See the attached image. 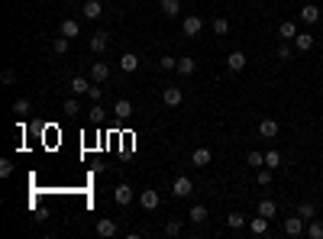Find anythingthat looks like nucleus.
Masks as SVG:
<instances>
[{
    "label": "nucleus",
    "instance_id": "obj_11",
    "mask_svg": "<svg viewBox=\"0 0 323 239\" xmlns=\"http://www.w3.org/2000/svg\"><path fill=\"white\" fill-rule=\"evenodd\" d=\"M117 233H120V226L113 223V220H107V217H100V220H97V236L110 239V236H117Z\"/></svg>",
    "mask_w": 323,
    "mask_h": 239
},
{
    "label": "nucleus",
    "instance_id": "obj_12",
    "mask_svg": "<svg viewBox=\"0 0 323 239\" xmlns=\"http://www.w3.org/2000/svg\"><path fill=\"white\" fill-rule=\"evenodd\" d=\"M58 32H62V36H68V39H75V36H81V23L68 16V20H62V26H58Z\"/></svg>",
    "mask_w": 323,
    "mask_h": 239
},
{
    "label": "nucleus",
    "instance_id": "obj_2",
    "mask_svg": "<svg viewBox=\"0 0 323 239\" xmlns=\"http://www.w3.org/2000/svg\"><path fill=\"white\" fill-rule=\"evenodd\" d=\"M181 29H185V36H188V39H197V36H200V29H204V20H200L197 13H191V16H185Z\"/></svg>",
    "mask_w": 323,
    "mask_h": 239
},
{
    "label": "nucleus",
    "instance_id": "obj_34",
    "mask_svg": "<svg viewBox=\"0 0 323 239\" xmlns=\"http://www.w3.org/2000/svg\"><path fill=\"white\" fill-rule=\"evenodd\" d=\"M307 236L310 239H323V223H320V220H313V223L307 226Z\"/></svg>",
    "mask_w": 323,
    "mask_h": 239
},
{
    "label": "nucleus",
    "instance_id": "obj_35",
    "mask_svg": "<svg viewBox=\"0 0 323 239\" xmlns=\"http://www.w3.org/2000/svg\"><path fill=\"white\" fill-rule=\"evenodd\" d=\"M256 181L262 184V188H268V184H272V168H262V172L256 175Z\"/></svg>",
    "mask_w": 323,
    "mask_h": 239
},
{
    "label": "nucleus",
    "instance_id": "obj_14",
    "mask_svg": "<svg viewBox=\"0 0 323 239\" xmlns=\"http://www.w3.org/2000/svg\"><path fill=\"white\" fill-rule=\"evenodd\" d=\"M91 78H94V84L107 81V78H110V68H107V61H94V65H91Z\"/></svg>",
    "mask_w": 323,
    "mask_h": 239
},
{
    "label": "nucleus",
    "instance_id": "obj_37",
    "mask_svg": "<svg viewBox=\"0 0 323 239\" xmlns=\"http://www.w3.org/2000/svg\"><path fill=\"white\" fill-rule=\"evenodd\" d=\"M291 55H294L291 46H284V42H281V46H278V61H291Z\"/></svg>",
    "mask_w": 323,
    "mask_h": 239
},
{
    "label": "nucleus",
    "instance_id": "obj_6",
    "mask_svg": "<svg viewBox=\"0 0 323 239\" xmlns=\"http://www.w3.org/2000/svg\"><path fill=\"white\" fill-rule=\"evenodd\" d=\"M100 13H103L100 0H84V4H81V16H84V20H100Z\"/></svg>",
    "mask_w": 323,
    "mask_h": 239
},
{
    "label": "nucleus",
    "instance_id": "obj_36",
    "mask_svg": "<svg viewBox=\"0 0 323 239\" xmlns=\"http://www.w3.org/2000/svg\"><path fill=\"white\" fill-rule=\"evenodd\" d=\"M65 113H68V117H75V113H81V107H78V100H75V97H68V100H65V107H62Z\"/></svg>",
    "mask_w": 323,
    "mask_h": 239
},
{
    "label": "nucleus",
    "instance_id": "obj_16",
    "mask_svg": "<svg viewBox=\"0 0 323 239\" xmlns=\"http://www.w3.org/2000/svg\"><path fill=\"white\" fill-rule=\"evenodd\" d=\"M259 136L262 139H275L278 136V120H262L259 123Z\"/></svg>",
    "mask_w": 323,
    "mask_h": 239
},
{
    "label": "nucleus",
    "instance_id": "obj_8",
    "mask_svg": "<svg viewBox=\"0 0 323 239\" xmlns=\"http://www.w3.org/2000/svg\"><path fill=\"white\" fill-rule=\"evenodd\" d=\"M246 52H230V55H226V68H230V72H242V68H246Z\"/></svg>",
    "mask_w": 323,
    "mask_h": 239
},
{
    "label": "nucleus",
    "instance_id": "obj_33",
    "mask_svg": "<svg viewBox=\"0 0 323 239\" xmlns=\"http://www.w3.org/2000/svg\"><path fill=\"white\" fill-rule=\"evenodd\" d=\"M278 165H281V155H278L275 149H272V152H265V168H272V172H275Z\"/></svg>",
    "mask_w": 323,
    "mask_h": 239
},
{
    "label": "nucleus",
    "instance_id": "obj_20",
    "mask_svg": "<svg viewBox=\"0 0 323 239\" xmlns=\"http://www.w3.org/2000/svg\"><path fill=\"white\" fill-rule=\"evenodd\" d=\"M294 46H298V52H310L313 49V36L310 32H298V36H294Z\"/></svg>",
    "mask_w": 323,
    "mask_h": 239
},
{
    "label": "nucleus",
    "instance_id": "obj_30",
    "mask_svg": "<svg viewBox=\"0 0 323 239\" xmlns=\"http://www.w3.org/2000/svg\"><path fill=\"white\" fill-rule=\"evenodd\" d=\"M213 32H217V36H226V32H230V23H226V16H217V20H213Z\"/></svg>",
    "mask_w": 323,
    "mask_h": 239
},
{
    "label": "nucleus",
    "instance_id": "obj_32",
    "mask_svg": "<svg viewBox=\"0 0 323 239\" xmlns=\"http://www.w3.org/2000/svg\"><path fill=\"white\" fill-rule=\"evenodd\" d=\"M249 165H252V168H262V165H265V152L252 149V152H249Z\"/></svg>",
    "mask_w": 323,
    "mask_h": 239
},
{
    "label": "nucleus",
    "instance_id": "obj_43",
    "mask_svg": "<svg viewBox=\"0 0 323 239\" xmlns=\"http://www.w3.org/2000/svg\"><path fill=\"white\" fill-rule=\"evenodd\" d=\"M68 4H78V0H68Z\"/></svg>",
    "mask_w": 323,
    "mask_h": 239
},
{
    "label": "nucleus",
    "instance_id": "obj_9",
    "mask_svg": "<svg viewBox=\"0 0 323 239\" xmlns=\"http://www.w3.org/2000/svg\"><path fill=\"white\" fill-rule=\"evenodd\" d=\"M210 158H213V152H210L207 146H200V149H194V152H191V165L204 168V165H210Z\"/></svg>",
    "mask_w": 323,
    "mask_h": 239
},
{
    "label": "nucleus",
    "instance_id": "obj_15",
    "mask_svg": "<svg viewBox=\"0 0 323 239\" xmlns=\"http://www.w3.org/2000/svg\"><path fill=\"white\" fill-rule=\"evenodd\" d=\"M120 68H123L126 75H133L136 68H139V55H136V52H123V58H120Z\"/></svg>",
    "mask_w": 323,
    "mask_h": 239
},
{
    "label": "nucleus",
    "instance_id": "obj_3",
    "mask_svg": "<svg viewBox=\"0 0 323 239\" xmlns=\"http://www.w3.org/2000/svg\"><path fill=\"white\" fill-rule=\"evenodd\" d=\"M159 203H162L159 191H152V188L139 191V207H142V210H159Z\"/></svg>",
    "mask_w": 323,
    "mask_h": 239
},
{
    "label": "nucleus",
    "instance_id": "obj_4",
    "mask_svg": "<svg viewBox=\"0 0 323 239\" xmlns=\"http://www.w3.org/2000/svg\"><path fill=\"white\" fill-rule=\"evenodd\" d=\"M133 188H129V184H117V188H113V200L120 203V207H129V203H133Z\"/></svg>",
    "mask_w": 323,
    "mask_h": 239
},
{
    "label": "nucleus",
    "instance_id": "obj_23",
    "mask_svg": "<svg viewBox=\"0 0 323 239\" xmlns=\"http://www.w3.org/2000/svg\"><path fill=\"white\" fill-rule=\"evenodd\" d=\"M87 91H91V81L81 78V75H75L71 78V94H87Z\"/></svg>",
    "mask_w": 323,
    "mask_h": 239
},
{
    "label": "nucleus",
    "instance_id": "obj_38",
    "mask_svg": "<svg viewBox=\"0 0 323 239\" xmlns=\"http://www.w3.org/2000/svg\"><path fill=\"white\" fill-rule=\"evenodd\" d=\"M10 175H13V162L4 158V162H0V178H10Z\"/></svg>",
    "mask_w": 323,
    "mask_h": 239
},
{
    "label": "nucleus",
    "instance_id": "obj_24",
    "mask_svg": "<svg viewBox=\"0 0 323 239\" xmlns=\"http://www.w3.org/2000/svg\"><path fill=\"white\" fill-rule=\"evenodd\" d=\"M256 214H262V217H268V220H272V217L278 214V203H275V200H262V203H259V210H256Z\"/></svg>",
    "mask_w": 323,
    "mask_h": 239
},
{
    "label": "nucleus",
    "instance_id": "obj_21",
    "mask_svg": "<svg viewBox=\"0 0 323 239\" xmlns=\"http://www.w3.org/2000/svg\"><path fill=\"white\" fill-rule=\"evenodd\" d=\"M159 7H162L165 16H178L181 13V0H159Z\"/></svg>",
    "mask_w": 323,
    "mask_h": 239
},
{
    "label": "nucleus",
    "instance_id": "obj_42",
    "mask_svg": "<svg viewBox=\"0 0 323 239\" xmlns=\"http://www.w3.org/2000/svg\"><path fill=\"white\" fill-rule=\"evenodd\" d=\"M103 117V110H100V104H94V110H91V120H100Z\"/></svg>",
    "mask_w": 323,
    "mask_h": 239
},
{
    "label": "nucleus",
    "instance_id": "obj_27",
    "mask_svg": "<svg viewBox=\"0 0 323 239\" xmlns=\"http://www.w3.org/2000/svg\"><path fill=\"white\" fill-rule=\"evenodd\" d=\"M298 214H301L304 220H313V217H317V207H313V203H310V200H304V203H301V207H298Z\"/></svg>",
    "mask_w": 323,
    "mask_h": 239
},
{
    "label": "nucleus",
    "instance_id": "obj_1",
    "mask_svg": "<svg viewBox=\"0 0 323 239\" xmlns=\"http://www.w3.org/2000/svg\"><path fill=\"white\" fill-rule=\"evenodd\" d=\"M171 194L174 197H191V194H194V181H191L188 175H178L174 184H171Z\"/></svg>",
    "mask_w": 323,
    "mask_h": 239
},
{
    "label": "nucleus",
    "instance_id": "obj_10",
    "mask_svg": "<svg viewBox=\"0 0 323 239\" xmlns=\"http://www.w3.org/2000/svg\"><path fill=\"white\" fill-rule=\"evenodd\" d=\"M174 72H178L181 78H191V75L197 72V61L191 58V55H181V58H178V68H174Z\"/></svg>",
    "mask_w": 323,
    "mask_h": 239
},
{
    "label": "nucleus",
    "instance_id": "obj_17",
    "mask_svg": "<svg viewBox=\"0 0 323 239\" xmlns=\"http://www.w3.org/2000/svg\"><path fill=\"white\" fill-rule=\"evenodd\" d=\"M249 226H252V233H256V236H265V233H268V217L256 214V217L249 220Z\"/></svg>",
    "mask_w": 323,
    "mask_h": 239
},
{
    "label": "nucleus",
    "instance_id": "obj_41",
    "mask_svg": "<svg viewBox=\"0 0 323 239\" xmlns=\"http://www.w3.org/2000/svg\"><path fill=\"white\" fill-rule=\"evenodd\" d=\"M87 97H91L94 104H100V87H97V84H91V91H87Z\"/></svg>",
    "mask_w": 323,
    "mask_h": 239
},
{
    "label": "nucleus",
    "instance_id": "obj_22",
    "mask_svg": "<svg viewBox=\"0 0 323 239\" xmlns=\"http://www.w3.org/2000/svg\"><path fill=\"white\" fill-rule=\"evenodd\" d=\"M301 20L307 23V26L320 23V7H304V10H301Z\"/></svg>",
    "mask_w": 323,
    "mask_h": 239
},
{
    "label": "nucleus",
    "instance_id": "obj_29",
    "mask_svg": "<svg viewBox=\"0 0 323 239\" xmlns=\"http://www.w3.org/2000/svg\"><path fill=\"white\" fill-rule=\"evenodd\" d=\"M226 226H230V229H242V226H246V217H242V214H230V217H226Z\"/></svg>",
    "mask_w": 323,
    "mask_h": 239
},
{
    "label": "nucleus",
    "instance_id": "obj_31",
    "mask_svg": "<svg viewBox=\"0 0 323 239\" xmlns=\"http://www.w3.org/2000/svg\"><path fill=\"white\" fill-rule=\"evenodd\" d=\"M13 113L26 117V113H29V100H26V97H16V100H13Z\"/></svg>",
    "mask_w": 323,
    "mask_h": 239
},
{
    "label": "nucleus",
    "instance_id": "obj_19",
    "mask_svg": "<svg viewBox=\"0 0 323 239\" xmlns=\"http://www.w3.org/2000/svg\"><path fill=\"white\" fill-rule=\"evenodd\" d=\"M103 49H107V32H94L91 36V52L94 55H103Z\"/></svg>",
    "mask_w": 323,
    "mask_h": 239
},
{
    "label": "nucleus",
    "instance_id": "obj_28",
    "mask_svg": "<svg viewBox=\"0 0 323 239\" xmlns=\"http://www.w3.org/2000/svg\"><path fill=\"white\" fill-rule=\"evenodd\" d=\"M159 68H162V72H174V68H178V58H174V55H162Z\"/></svg>",
    "mask_w": 323,
    "mask_h": 239
},
{
    "label": "nucleus",
    "instance_id": "obj_40",
    "mask_svg": "<svg viewBox=\"0 0 323 239\" xmlns=\"http://www.w3.org/2000/svg\"><path fill=\"white\" fill-rule=\"evenodd\" d=\"M165 233H168V236H178V233H181V223H178V220H171V223H165Z\"/></svg>",
    "mask_w": 323,
    "mask_h": 239
},
{
    "label": "nucleus",
    "instance_id": "obj_25",
    "mask_svg": "<svg viewBox=\"0 0 323 239\" xmlns=\"http://www.w3.org/2000/svg\"><path fill=\"white\" fill-rule=\"evenodd\" d=\"M188 217H191V223H204V220H207V207H204V203H194Z\"/></svg>",
    "mask_w": 323,
    "mask_h": 239
},
{
    "label": "nucleus",
    "instance_id": "obj_39",
    "mask_svg": "<svg viewBox=\"0 0 323 239\" xmlns=\"http://www.w3.org/2000/svg\"><path fill=\"white\" fill-rule=\"evenodd\" d=\"M0 81H4V84H13V81H16V72H13V68H4V75H0Z\"/></svg>",
    "mask_w": 323,
    "mask_h": 239
},
{
    "label": "nucleus",
    "instance_id": "obj_18",
    "mask_svg": "<svg viewBox=\"0 0 323 239\" xmlns=\"http://www.w3.org/2000/svg\"><path fill=\"white\" fill-rule=\"evenodd\" d=\"M113 113H117L120 120H126V117H133V104L126 100V97H120L117 104H113Z\"/></svg>",
    "mask_w": 323,
    "mask_h": 239
},
{
    "label": "nucleus",
    "instance_id": "obj_13",
    "mask_svg": "<svg viewBox=\"0 0 323 239\" xmlns=\"http://www.w3.org/2000/svg\"><path fill=\"white\" fill-rule=\"evenodd\" d=\"M294 36H298V26H294L291 20H284V23H278V39H281V42H291Z\"/></svg>",
    "mask_w": 323,
    "mask_h": 239
},
{
    "label": "nucleus",
    "instance_id": "obj_7",
    "mask_svg": "<svg viewBox=\"0 0 323 239\" xmlns=\"http://www.w3.org/2000/svg\"><path fill=\"white\" fill-rule=\"evenodd\" d=\"M162 100H165V107H181L185 94H181V87H165V91H162Z\"/></svg>",
    "mask_w": 323,
    "mask_h": 239
},
{
    "label": "nucleus",
    "instance_id": "obj_5",
    "mask_svg": "<svg viewBox=\"0 0 323 239\" xmlns=\"http://www.w3.org/2000/svg\"><path fill=\"white\" fill-rule=\"evenodd\" d=\"M284 236H304V217L298 214V217H288L284 220Z\"/></svg>",
    "mask_w": 323,
    "mask_h": 239
},
{
    "label": "nucleus",
    "instance_id": "obj_26",
    "mask_svg": "<svg viewBox=\"0 0 323 239\" xmlns=\"http://www.w3.org/2000/svg\"><path fill=\"white\" fill-rule=\"evenodd\" d=\"M68 42H71V39H68V36H62V32H58V39L52 42V52H55V55H65V52H68Z\"/></svg>",
    "mask_w": 323,
    "mask_h": 239
}]
</instances>
